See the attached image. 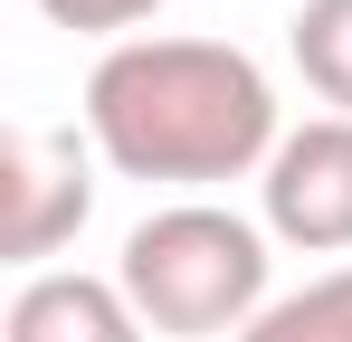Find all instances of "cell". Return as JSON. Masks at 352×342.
Masks as SVG:
<instances>
[{"label": "cell", "instance_id": "1", "mask_svg": "<svg viewBox=\"0 0 352 342\" xmlns=\"http://www.w3.org/2000/svg\"><path fill=\"white\" fill-rule=\"evenodd\" d=\"M86 124L124 181H238L276 143V95L219 38H133L86 76Z\"/></svg>", "mask_w": 352, "mask_h": 342}, {"label": "cell", "instance_id": "2", "mask_svg": "<svg viewBox=\"0 0 352 342\" xmlns=\"http://www.w3.org/2000/svg\"><path fill=\"white\" fill-rule=\"evenodd\" d=\"M115 285L133 295V314L172 342H210L238 333L267 295V247L257 228L229 219V209H162L124 238V266Z\"/></svg>", "mask_w": 352, "mask_h": 342}, {"label": "cell", "instance_id": "3", "mask_svg": "<svg viewBox=\"0 0 352 342\" xmlns=\"http://www.w3.org/2000/svg\"><path fill=\"white\" fill-rule=\"evenodd\" d=\"M267 228L286 247H352V114H324L267 152Z\"/></svg>", "mask_w": 352, "mask_h": 342}, {"label": "cell", "instance_id": "4", "mask_svg": "<svg viewBox=\"0 0 352 342\" xmlns=\"http://www.w3.org/2000/svg\"><path fill=\"white\" fill-rule=\"evenodd\" d=\"M96 209L76 133H10L0 143V257H48Z\"/></svg>", "mask_w": 352, "mask_h": 342}, {"label": "cell", "instance_id": "5", "mask_svg": "<svg viewBox=\"0 0 352 342\" xmlns=\"http://www.w3.org/2000/svg\"><path fill=\"white\" fill-rule=\"evenodd\" d=\"M10 342H143V314L124 285L96 276H38L10 304Z\"/></svg>", "mask_w": 352, "mask_h": 342}, {"label": "cell", "instance_id": "6", "mask_svg": "<svg viewBox=\"0 0 352 342\" xmlns=\"http://www.w3.org/2000/svg\"><path fill=\"white\" fill-rule=\"evenodd\" d=\"M286 48H295V67H305V86L352 114V0H305L295 29H286Z\"/></svg>", "mask_w": 352, "mask_h": 342}, {"label": "cell", "instance_id": "7", "mask_svg": "<svg viewBox=\"0 0 352 342\" xmlns=\"http://www.w3.org/2000/svg\"><path fill=\"white\" fill-rule=\"evenodd\" d=\"M238 342H352V266L343 276H314L305 295H286V304H267Z\"/></svg>", "mask_w": 352, "mask_h": 342}, {"label": "cell", "instance_id": "8", "mask_svg": "<svg viewBox=\"0 0 352 342\" xmlns=\"http://www.w3.org/2000/svg\"><path fill=\"white\" fill-rule=\"evenodd\" d=\"M58 29H143L162 0H38Z\"/></svg>", "mask_w": 352, "mask_h": 342}]
</instances>
